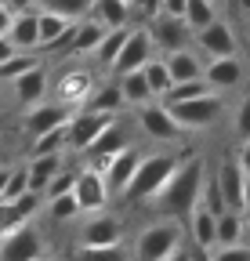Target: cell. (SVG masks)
Listing matches in <instances>:
<instances>
[{"label":"cell","mask_w":250,"mask_h":261,"mask_svg":"<svg viewBox=\"0 0 250 261\" xmlns=\"http://www.w3.org/2000/svg\"><path fill=\"white\" fill-rule=\"evenodd\" d=\"M200 181H203V160L185 152L178 156L174 171L167 174V181L156 189V207H163L167 214L174 218H189V211L196 207V192H200Z\"/></svg>","instance_id":"6da1fadb"},{"label":"cell","mask_w":250,"mask_h":261,"mask_svg":"<svg viewBox=\"0 0 250 261\" xmlns=\"http://www.w3.org/2000/svg\"><path fill=\"white\" fill-rule=\"evenodd\" d=\"M174 163H178V156H171V152L142 156L138 167H134V174L127 178V185H123L120 196H123V200H152L156 189H160L167 181V174L174 171Z\"/></svg>","instance_id":"7a4b0ae2"},{"label":"cell","mask_w":250,"mask_h":261,"mask_svg":"<svg viewBox=\"0 0 250 261\" xmlns=\"http://www.w3.org/2000/svg\"><path fill=\"white\" fill-rule=\"evenodd\" d=\"M163 109L171 113V120L181 130H203L225 113V102H221L217 91H210V94H200V98H185V102H167Z\"/></svg>","instance_id":"3957f363"},{"label":"cell","mask_w":250,"mask_h":261,"mask_svg":"<svg viewBox=\"0 0 250 261\" xmlns=\"http://www.w3.org/2000/svg\"><path fill=\"white\" fill-rule=\"evenodd\" d=\"M181 221L178 218H167V221H156L149 225L145 232L138 236V257L142 261H163V257H174L178 247H181Z\"/></svg>","instance_id":"277c9868"},{"label":"cell","mask_w":250,"mask_h":261,"mask_svg":"<svg viewBox=\"0 0 250 261\" xmlns=\"http://www.w3.org/2000/svg\"><path fill=\"white\" fill-rule=\"evenodd\" d=\"M44 250H47V247H44L37 225L29 221V218L18 221L11 232L0 236V257H4V261H29V257H40Z\"/></svg>","instance_id":"5b68a950"},{"label":"cell","mask_w":250,"mask_h":261,"mask_svg":"<svg viewBox=\"0 0 250 261\" xmlns=\"http://www.w3.org/2000/svg\"><path fill=\"white\" fill-rule=\"evenodd\" d=\"M73 200L84 214H95V211H105V203L113 200V192L105 185V174L95 171V167H84L76 178H73Z\"/></svg>","instance_id":"8992f818"},{"label":"cell","mask_w":250,"mask_h":261,"mask_svg":"<svg viewBox=\"0 0 250 261\" xmlns=\"http://www.w3.org/2000/svg\"><path fill=\"white\" fill-rule=\"evenodd\" d=\"M152 58V37H149V29H134L123 37L116 58L109 62V69L120 76V73H131V69H142V65Z\"/></svg>","instance_id":"52a82bcc"},{"label":"cell","mask_w":250,"mask_h":261,"mask_svg":"<svg viewBox=\"0 0 250 261\" xmlns=\"http://www.w3.org/2000/svg\"><path fill=\"white\" fill-rule=\"evenodd\" d=\"M113 116L116 113H98V109L69 113V120H66V145H73L76 152H84L91 145V138H95L105 123H113Z\"/></svg>","instance_id":"ba28073f"},{"label":"cell","mask_w":250,"mask_h":261,"mask_svg":"<svg viewBox=\"0 0 250 261\" xmlns=\"http://www.w3.org/2000/svg\"><path fill=\"white\" fill-rule=\"evenodd\" d=\"M196 40H200V51L210 55V58H221V55H236V51H239L236 33H232L225 22H217V18H210L207 25L196 29Z\"/></svg>","instance_id":"9c48e42d"},{"label":"cell","mask_w":250,"mask_h":261,"mask_svg":"<svg viewBox=\"0 0 250 261\" xmlns=\"http://www.w3.org/2000/svg\"><path fill=\"white\" fill-rule=\"evenodd\" d=\"M91 91H95V76H91L87 69H66V73L58 76V84H54L58 102H62V106H69V109L84 106Z\"/></svg>","instance_id":"30bf717a"},{"label":"cell","mask_w":250,"mask_h":261,"mask_svg":"<svg viewBox=\"0 0 250 261\" xmlns=\"http://www.w3.org/2000/svg\"><path fill=\"white\" fill-rule=\"evenodd\" d=\"M149 37H152V47L174 51V47H185V44H189L192 29L185 25L181 15H163V11H160V18H156V29L149 33Z\"/></svg>","instance_id":"8fae6325"},{"label":"cell","mask_w":250,"mask_h":261,"mask_svg":"<svg viewBox=\"0 0 250 261\" xmlns=\"http://www.w3.org/2000/svg\"><path fill=\"white\" fill-rule=\"evenodd\" d=\"M40 211V192L25 189L22 196H15V200H0V236L11 232V228L25 218H33Z\"/></svg>","instance_id":"7c38bea8"},{"label":"cell","mask_w":250,"mask_h":261,"mask_svg":"<svg viewBox=\"0 0 250 261\" xmlns=\"http://www.w3.org/2000/svg\"><path fill=\"white\" fill-rule=\"evenodd\" d=\"M214 91H229V87H239L243 80V62L236 55H221V58H210V65H203L200 73Z\"/></svg>","instance_id":"4fadbf2b"},{"label":"cell","mask_w":250,"mask_h":261,"mask_svg":"<svg viewBox=\"0 0 250 261\" xmlns=\"http://www.w3.org/2000/svg\"><path fill=\"white\" fill-rule=\"evenodd\" d=\"M123 232H120V221L95 211V218H91L84 225V236H80V247H120Z\"/></svg>","instance_id":"5bb4252c"},{"label":"cell","mask_w":250,"mask_h":261,"mask_svg":"<svg viewBox=\"0 0 250 261\" xmlns=\"http://www.w3.org/2000/svg\"><path fill=\"white\" fill-rule=\"evenodd\" d=\"M142 113H138V120H142V127H145V135L149 138H156V142H174L178 135H181V127L171 120V113L163 109V106H138Z\"/></svg>","instance_id":"9a60e30c"},{"label":"cell","mask_w":250,"mask_h":261,"mask_svg":"<svg viewBox=\"0 0 250 261\" xmlns=\"http://www.w3.org/2000/svg\"><path fill=\"white\" fill-rule=\"evenodd\" d=\"M138 160H142V156H138V149H127V145H123L120 152H113V160L105 163V171H102V174H105V185H109V192H113V196H120V192H123L127 178H131V174H134V167H138Z\"/></svg>","instance_id":"2e32d148"},{"label":"cell","mask_w":250,"mask_h":261,"mask_svg":"<svg viewBox=\"0 0 250 261\" xmlns=\"http://www.w3.org/2000/svg\"><path fill=\"white\" fill-rule=\"evenodd\" d=\"M11 84H15L18 106H37L40 98L47 94V73L40 69V62H37V65H29V69H22Z\"/></svg>","instance_id":"e0dca14e"},{"label":"cell","mask_w":250,"mask_h":261,"mask_svg":"<svg viewBox=\"0 0 250 261\" xmlns=\"http://www.w3.org/2000/svg\"><path fill=\"white\" fill-rule=\"evenodd\" d=\"M8 40L15 44V51H37V11H11V25H8Z\"/></svg>","instance_id":"ac0fdd59"},{"label":"cell","mask_w":250,"mask_h":261,"mask_svg":"<svg viewBox=\"0 0 250 261\" xmlns=\"http://www.w3.org/2000/svg\"><path fill=\"white\" fill-rule=\"evenodd\" d=\"M69 29L73 22L69 18H62L54 11H37V47H54V44H66L69 40Z\"/></svg>","instance_id":"d6986e66"},{"label":"cell","mask_w":250,"mask_h":261,"mask_svg":"<svg viewBox=\"0 0 250 261\" xmlns=\"http://www.w3.org/2000/svg\"><path fill=\"white\" fill-rule=\"evenodd\" d=\"M69 106H62V102H47L44 106V98L33 106V113L25 116V127H29V135H40V130H51V127H58V123H66L69 120Z\"/></svg>","instance_id":"ffe728a7"},{"label":"cell","mask_w":250,"mask_h":261,"mask_svg":"<svg viewBox=\"0 0 250 261\" xmlns=\"http://www.w3.org/2000/svg\"><path fill=\"white\" fill-rule=\"evenodd\" d=\"M163 65H167V73H171V84H178V80H192V76L203 73V58H196L189 47H174V51H167Z\"/></svg>","instance_id":"44dd1931"},{"label":"cell","mask_w":250,"mask_h":261,"mask_svg":"<svg viewBox=\"0 0 250 261\" xmlns=\"http://www.w3.org/2000/svg\"><path fill=\"white\" fill-rule=\"evenodd\" d=\"M62 167V152H33L25 167V178H29V189L33 192H44V185L51 181V174Z\"/></svg>","instance_id":"7402d4cb"},{"label":"cell","mask_w":250,"mask_h":261,"mask_svg":"<svg viewBox=\"0 0 250 261\" xmlns=\"http://www.w3.org/2000/svg\"><path fill=\"white\" fill-rule=\"evenodd\" d=\"M116 87H120V94H123V106H145V102H152V91H149V84H145V73H142V69L120 73Z\"/></svg>","instance_id":"603a6c76"},{"label":"cell","mask_w":250,"mask_h":261,"mask_svg":"<svg viewBox=\"0 0 250 261\" xmlns=\"http://www.w3.org/2000/svg\"><path fill=\"white\" fill-rule=\"evenodd\" d=\"M80 25L76 29H69V37H73V51L76 55H91V51H95V44L102 40V33H105V25L98 22V18H76Z\"/></svg>","instance_id":"cb8c5ba5"},{"label":"cell","mask_w":250,"mask_h":261,"mask_svg":"<svg viewBox=\"0 0 250 261\" xmlns=\"http://www.w3.org/2000/svg\"><path fill=\"white\" fill-rule=\"evenodd\" d=\"M91 11H95V18L105 29H123V25H127V15H131V8L123 4V0H95Z\"/></svg>","instance_id":"d4e9b609"},{"label":"cell","mask_w":250,"mask_h":261,"mask_svg":"<svg viewBox=\"0 0 250 261\" xmlns=\"http://www.w3.org/2000/svg\"><path fill=\"white\" fill-rule=\"evenodd\" d=\"M214 218H217V214H210V211H203V207H192V211H189L192 243H196L200 250H207V247L214 243Z\"/></svg>","instance_id":"484cf974"},{"label":"cell","mask_w":250,"mask_h":261,"mask_svg":"<svg viewBox=\"0 0 250 261\" xmlns=\"http://www.w3.org/2000/svg\"><path fill=\"white\" fill-rule=\"evenodd\" d=\"M37 4H44V11H54L62 18L76 22V18H87L91 15V4H95V0H37Z\"/></svg>","instance_id":"4316f807"},{"label":"cell","mask_w":250,"mask_h":261,"mask_svg":"<svg viewBox=\"0 0 250 261\" xmlns=\"http://www.w3.org/2000/svg\"><path fill=\"white\" fill-rule=\"evenodd\" d=\"M142 73H145V84H149L152 98H160V94H163V91L171 87V73H167L163 58H149V62L142 65Z\"/></svg>","instance_id":"83f0119b"},{"label":"cell","mask_w":250,"mask_h":261,"mask_svg":"<svg viewBox=\"0 0 250 261\" xmlns=\"http://www.w3.org/2000/svg\"><path fill=\"white\" fill-rule=\"evenodd\" d=\"M181 18H185V25H189V29L207 25L210 18H217V15H214V0H185Z\"/></svg>","instance_id":"f1b7e54d"},{"label":"cell","mask_w":250,"mask_h":261,"mask_svg":"<svg viewBox=\"0 0 250 261\" xmlns=\"http://www.w3.org/2000/svg\"><path fill=\"white\" fill-rule=\"evenodd\" d=\"M87 102H91V109H98V113H116V109L123 106V94H120L116 84H105V87H98V91H91Z\"/></svg>","instance_id":"f546056e"},{"label":"cell","mask_w":250,"mask_h":261,"mask_svg":"<svg viewBox=\"0 0 250 261\" xmlns=\"http://www.w3.org/2000/svg\"><path fill=\"white\" fill-rule=\"evenodd\" d=\"M47 214H51L54 221H69V218H76L80 207H76V200H73V189H69V192H58V196H47Z\"/></svg>","instance_id":"4dcf8cb0"},{"label":"cell","mask_w":250,"mask_h":261,"mask_svg":"<svg viewBox=\"0 0 250 261\" xmlns=\"http://www.w3.org/2000/svg\"><path fill=\"white\" fill-rule=\"evenodd\" d=\"M62 149H66V123L33 135V152H62Z\"/></svg>","instance_id":"1f68e13d"},{"label":"cell","mask_w":250,"mask_h":261,"mask_svg":"<svg viewBox=\"0 0 250 261\" xmlns=\"http://www.w3.org/2000/svg\"><path fill=\"white\" fill-rule=\"evenodd\" d=\"M196 207L210 211V214H221L225 203H221V189H217V178H207L200 181V192H196Z\"/></svg>","instance_id":"d6a6232c"},{"label":"cell","mask_w":250,"mask_h":261,"mask_svg":"<svg viewBox=\"0 0 250 261\" xmlns=\"http://www.w3.org/2000/svg\"><path fill=\"white\" fill-rule=\"evenodd\" d=\"M203 254L214 257V261H246L250 257V247L243 240H236V243H210Z\"/></svg>","instance_id":"836d02e7"},{"label":"cell","mask_w":250,"mask_h":261,"mask_svg":"<svg viewBox=\"0 0 250 261\" xmlns=\"http://www.w3.org/2000/svg\"><path fill=\"white\" fill-rule=\"evenodd\" d=\"M123 37H127V29H105V33H102V40L95 44V51H91V55H98L102 65H109V62L116 58V51H120Z\"/></svg>","instance_id":"e575fe53"},{"label":"cell","mask_w":250,"mask_h":261,"mask_svg":"<svg viewBox=\"0 0 250 261\" xmlns=\"http://www.w3.org/2000/svg\"><path fill=\"white\" fill-rule=\"evenodd\" d=\"M29 189V178H25V167H11L8 171V181H4V192H0V200H15Z\"/></svg>","instance_id":"d590c367"},{"label":"cell","mask_w":250,"mask_h":261,"mask_svg":"<svg viewBox=\"0 0 250 261\" xmlns=\"http://www.w3.org/2000/svg\"><path fill=\"white\" fill-rule=\"evenodd\" d=\"M73 178H76V171H73V174H66V171L58 167V171L51 174V181L44 185V192H47V196H58V192H69V189H73Z\"/></svg>","instance_id":"8d00e7d4"},{"label":"cell","mask_w":250,"mask_h":261,"mask_svg":"<svg viewBox=\"0 0 250 261\" xmlns=\"http://www.w3.org/2000/svg\"><path fill=\"white\" fill-rule=\"evenodd\" d=\"M246 116H250V102H243V106H239V113H236V135H239V142H246V138H250Z\"/></svg>","instance_id":"74e56055"},{"label":"cell","mask_w":250,"mask_h":261,"mask_svg":"<svg viewBox=\"0 0 250 261\" xmlns=\"http://www.w3.org/2000/svg\"><path fill=\"white\" fill-rule=\"evenodd\" d=\"M8 25H11V8L0 4V37H8Z\"/></svg>","instance_id":"f35d334b"},{"label":"cell","mask_w":250,"mask_h":261,"mask_svg":"<svg viewBox=\"0 0 250 261\" xmlns=\"http://www.w3.org/2000/svg\"><path fill=\"white\" fill-rule=\"evenodd\" d=\"M8 55H15V44H11L8 37H0V62H4Z\"/></svg>","instance_id":"ab89813d"},{"label":"cell","mask_w":250,"mask_h":261,"mask_svg":"<svg viewBox=\"0 0 250 261\" xmlns=\"http://www.w3.org/2000/svg\"><path fill=\"white\" fill-rule=\"evenodd\" d=\"M33 4H37V0H8L11 11H25V8H33Z\"/></svg>","instance_id":"60d3db41"},{"label":"cell","mask_w":250,"mask_h":261,"mask_svg":"<svg viewBox=\"0 0 250 261\" xmlns=\"http://www.w3.org/2000/svg\"><path fill=\"white\" fill-rule=\"evenodd\" d=\"M8 171H11V167H0V192H4V181H8Z\"/></svg>","instance_id":"b9f144b4"},{"label":"cell","mask_w":250,"mask_h":261,"mask_svg":"<svg viewBox=\"0 0 250 261\" xmlns=\"http://www.w3.org/2000/svg\"><path fill=\"white\" fill-rule=\"evenodd\" d=\"M123 4H127V8H138V4H142V0H123Z\"/></svg>","instance_id":"7bdbcfd3"},{"label":"cell","mask_w":250,"mask_h":261,"mask_svg":"<svg viewBox=\"0 0 250 261\" xmlns=\"http://www.w3.org/2000/svg\"><path fill=\"white\" fill-rule=\"evenodd\" d=\"M0 106H4V98H0Z\"/></svg>","instance_id":"ee69618b"}]
</instances>
